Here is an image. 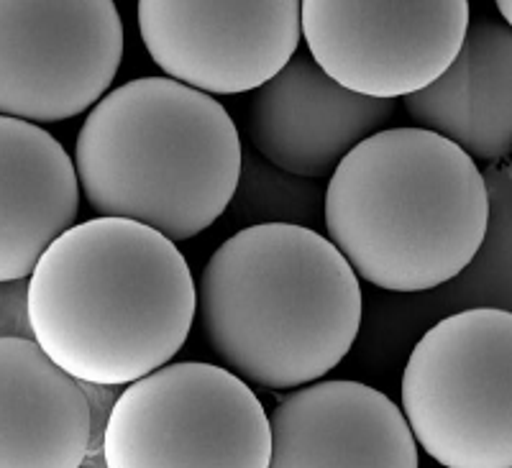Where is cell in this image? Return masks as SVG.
<instances>
[{"instance_id": "cell-1", "label": "cell", "mask_w": 512, "mask_h": 468, "mask_svg": "<svg viewBox=\"0 0 512 468\" xmlns=\"http://www.w3.org/2000/svg\"><path fill=\"white\" fill-rule=\"evenodd\" d=\"M26 307L54 364L77 382L126 387L182 351L198 287L172 238L100 215L67 228L41 254Z\"/></svg>"}, {"instance_id": "cell-2", "label": "cell", "mask_w": 512, "mask_h": 468, "mask_svg": "<svg viewBox=\"0 0 512 468\" xmlns=\"http://www.w3.org/2000/svg\"><path fill=\"white\" fill-rule=\"evenodd\" d=\"M208 346L244 382L290 392L336 369L361 328L359 274L331 238L297 223L233 233L198 282Z\"/></svg>"}, {"instance_id": "cell-3", "label": "cell", "mask_w": 512, "mask_h": 468, "mask_svg": "<svg viewBox=\"0 0 512 468\" xmlns=\"http://www.w3.org/2000/svg\"><path fill=\"white\" fill-rule=\"evenodd\" d=\"M323 218L359 279L425 292L459 277L479 254L489 195L459 144L423 126L382 128L333 167Z\"/></svg>"}, {"instance_id": "cell-4", "label": "cell", "mask_w": 512, "mask_h": 468, "mask_svg": "<svg viewBox=\"0 0 512 468\" xmlns=\"http://www.w3.org/2000/svg\"><path fill=\"white\" fill-rule=\"evenodd\" d=\"M244 151L228 110L175 77L105 93L82 123L75 169L98 215L131 218L187 241L226 213Z\"/></svg>"}, {"instance_id": "cell-5", "label": "cell", "mask_w": 512, "mask_h": 468, "mask_svg": "<svg viewBox=\"0 0 512 468\" xmlns=\"http://www.w3.org/2000/svg\"><path fill=\"white\" fill-rule=\"evenodd\" d=\"M400 407L446 468H512V312L448 315L410 353Z\"/></svg>"}, {"instance_id": "cell-6", "label": "cell", "mask_w": 512, "mask_h": 468, "mask_svg": "<svg viewBox=\"0 0 512 468\" xmlns=\"http://www.w3.org/2000/svg\"><path fill=\"white\" fill-rule=\"evenodd\" d=\"M272 425L231 369L177 361L126 384L103 430V466L267 468Z\"/></svg>"}, {"instance_id": "cell-7", "label": "cell", "mask_w": 512, "mask_h": 468, "mask_svg": "<svg viewBox=\"0 0 512 468\" xmlns=\"http://www.w3.org/2000/svg\"><path fill=\"white\" fill-rule=\"evenodd\" d=\"M121 59L113 0H0V116H82L108 93Z\"/></svg>"}, {"instance_id": "cell-8", "label": "cell", "mask_w": 512, "mask_h": 468, "mask_svg": "<svg viewBox=\"0 0 512 468\" xmlns=\"http://www.w3.org/2000/svg\"><path fill=\"white\" fill-rule=\"evenodd\" d=\"M469 0H303V39L320 70L372 98L431 85L456 59Z\"/></svg>"}, {"instance_id": "cell-9", "label": "cell", "mask_w": 512, "mask_h": 468, "mask_svg": "<svg viewBox=\"0 0 512 468\" xmlns=\"http://www.w3.org/2000/svg\"><path fill=\"white\" fill-rule=\"evenodd\" d=\"M146 52L210 95L254 93L295 57L303 0H139Z\"/></svg>"}, {"instance_id": "cell-10", "label": "cell", "mask_w": 512, "mask_h": 468, "mask_svg": "<svg viewBox=\"0 0 512 468\" xmlns=\"http://www.w3.org/2000/svg\"><path fill=\"white\" fill-rule=\"evenodd\" d=\"M395 98L361 95L297 54L254 90L249 105L251 144L272 167L292 177L331 172L356 144L395 116Z\"/></svg>"}, {"instance_id": "cell-11", "label": "cell", "mask_w": 512, "mask_h": 468, "mask_svg": "<svg viewBox=\"0 0 512 468\" xmlns=\"http://www.w3.org/2000/svg\"><path fill=\"white\" fill-rule=\"evenodd\" d=\"M274 468L379 466L418 468V440L387 394L351 379L297 387L274 407Z\"/></svg>"}, {"instance_id": "cell-12", "label": "cell", "mask_w": 512, "mask_h": 468, "mask_svg": "<svg viewBox=\"0 0 512 468\" xmlns=\"http://www.w3.org/2000/svg\"><path fill=\"white\" fill-rule=\"evenodd\" d=\"M93 415L75 376L26 336H0V468H80Z\"/></svg>"}, {"instance_id": "cell-13", "label": "cell", "mask_w": 512, "mask_h": 468, "mask_svg": "<svg viewBox=\"0 0 512 468\" xmlns=\"http://www.w3.org/2000/svg\"><path fill=\"white\" fill-rule=\"evenodd\" d=\"M75 159L52 133L0 116V282L29 279L80 213Z\"/></svg>"}, {"instance_id": "cell-14", "label": "cell", "mask_w": 512, "mask_h": 468, "mask_svg": "<svg viewBox=\"0 0 512 468\" xmlns=\"http://www.w3.org/2000/svg\"><path fill=\"white\" fill-rule=\"evenodd\" d=\"M418 126L459 144L474 162L512 156V26L469 21L446 72L423 90L402 95Z\"/></svg>"}, {"instance_id": "cell-15", "label": "cell", "mask_w": 512, "mask_h": 468, "mask_svg": "<svg viewBox=\"0 0 512 468\" xmlns=\"http://www.w3.org/2000/svg\"><path fill=\"white\" fill-rule=\"evenodd\" d=\"M26 295H29V279L0 282V336L34 338Z\"/></svg>"}, {"instance_id": "cell-16", "label": "cell", "mask_w": 512, "mask_h": 468, "mask_svg": "<svg viewBox=\"0 0 512 468\" xmlns=\"http://www.w3.org/2000/svg\"><path fill=\"white\" fill-rule=\"evenodd\" d=\"M495 6L502 13V21L512 26V0H495Z\"/></svg>"}]
</instances>
